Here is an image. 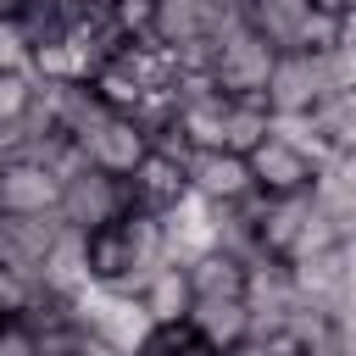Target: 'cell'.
I'll list each match as a JSON object with an SVG mask.
<instances>
[{
  "instance_id": "18",
  "label": "cell",
  "mask_w": 356,
  "mask_h": 356,
  "mask_svg": "<svg viewBox=\"0 0 356 356\" xmlns=\"http://www.w3.org/2000/svg\"><path fill=\"white\" fill-rule=\"evenodd\" d=\"M312 0H245V28L256 39H267L278 56H289L300 44V22H306Z\"/></svg>"
},
{
  "instance_id": "14",
  "label": "cell",
  "mask_w": 356,
  "mask_h": 356,
  "mask_svg": "<svg viewBox=\"0 0 356 356\" xmlns=\"http://www.w3.org/2000/svg\"><path fill=\"white\" fill-rule=\"evenodd\" d=\"M289 284H295L300 306H312L323 317H339L345 312V245L323 250V256H306V261H289Z\"/></svg>"
},
{
  "instance_id": "3",
  "label": "cell",
  "mask_w": 356,
  "mask_h": 356,
  "mask_svg": "<svg viewBox=\"0 0 356 356\" xmlns=\"http://www.w3.org/2000/svg\"><path fill=\"white\" fill-rule=\"evenodd\" d=\"M323 100H334L323 56H300V50H289V56H278V61H273L267 89H261V106H267V117H273V122L312 117Z\"/></svg>"
},
{
  "instance_id": "23",
  "label": "cell",
  "mask_w": 356,
  "mask_h": 356,
  "mask_svg": "<svg viewBox=\"0 0 356 356\" xmlns=\"http://www.w3.org/2000/svg\"><path fill=\"white\" fill-rule=\"evenodd\" d=\"M33 95H39V89H33L28 72H0V134L33 111Z\"/></svg>"
},
{
  "instance_id": "1",
  "label": "cell",
  "mask_w": 356,
  "mask_h": 356,
  "mask_svg": "<svg viewBox=\"0 0 356 356\" xmlns=\"http://www.w3.org/2000/svg\"><path fill=\"white\" fill-rule=\"evenodd\" d=\"M167 267V234H161V217L150 211H122V222L89 234V278L95 289H117V295H139L145 278Z\"/></svg>"
},
{
  "instance_id": "26",
  "label": "cell",
  "mask_w": 356,
  "mask_h": 356,
  "mask_svg": "<svg viewBox=\"0 0 356 356\" xmlns=\"http://www.w3.org/2000/svg\"><path fill=\"white\" fill-rule=\"evenodd\" d=\"M323 67L334 95H356V39H339L334 50H323Z\"/></svg>"
},
{
  "instance_id": "19",
  "label": "cell",
  "mask_w": 356,
  "mask_h": 356,
  "mask_svg": "<svg viewBox=\"0 0 356 356\" xmlns=\"http://www.w3.org/2000/svg\"><path fill=\"white\" fill-rule=\"evenodd\" d=\"M195 39H206V0H156V11H150V44L172 56V50H184Z\"/></svg>"
},
{
  "instance_id": "28",
  "label": "cell",
  "mask_w": 356,
  "mask_h": 356,
  "mask_svg": "<svg viewBox=\"0 0 356 356\" xmlns=\"http://www.w3.org/2000/svg\"><path fill=\"white\" fill-rule=\"evenodd\" d=\"M328 167H334V178L356 195V156H328Z\"/></svg>"
},
{
  "instance_id": "6",
  "label": "cell",
  "mask_w": 356,
  "mask_h": 356,
  "mask_svg": "<svg viewBox=\"0 0 356 356\" xmlns=\"http://www.w3.org/2000/svg\"><path fill=\"white\" fill-rule=\"evenodd\" d=\"M245 161H250V178H256V195H261V200L306 195L312 178H317V167H323V161H312L300 145H289V139H278V134H267Z\"/></svg>"
},
{
  "instance_id": "22",
  "label": "cell",
  "mask_w": 356,
  "mask_h": 356,
  "mask_svg": "<svg viewBox=\"0 0 356 356\" xmlns=\"http://www.w3.org/2000/svg\"><path fill=\"white\" fill-rule=\"evenodd\" d=\"M339 44V6H323V0H312L306 6V22H300V56H323V50H334Z\"/></svg>"
},
{
  "instance_id": "16",
  "label": "cell",
  "mask_w": 356,
  "mask_h": 356,
  "mask_svg": "<svg viewBox=\"0 0 356 356\" xmlns=\"http://www.w3.org/2000/svg\"><path fill=\"white\" fill-rule=\"evenodd\" d=\"M134 300L145 306V317L156 323V334H161V328H189V312H195V289H189V273H184L178 261L156 267Z\"/></svg>"
},
{
  "instance_id": "25",
  "label": "cell",
  "mask_w": 356,
  "mask_h": 356,
  "mask_svg": "<svg viewBox=\"0 0 356 356\" xmlns=\"http://www.w3.org/2000/svg\"><path fill=\"white\" fill-rule=\"evenodd\" d=\"M150 0H122V6H111V22H117V33H122V44H150Z\"/></svg>"
},
{
  "instance_id": "7",
  "label": "cell",
  "mask_w": 356,
  "mask_h": 356,
  "mask_svg": "<svg viewBox=\"0 0 356 356\" xmlns=\"http://www.w3.org/2000/svg\"><path fill=\"white\" fill-rule=\"evenodd\" d=\"M189 172V195L206 200V206H245L256 200V178H250V161L245 156H228V150H195L184 161Z\"/></svg>"
},
{
  "instance_id": "5",
  "label": "cell",
  "mask_w": 356,
  "mask_h": 356,
  "mask_svg": "<svg viewBox=\"0 0 356 356\" xmlns=\"http://www.w3.org/2000/svg\"><path fill=\"white\" fill-rule=\"evenodd\" d=\"M122 211H128V189L117 178H106V172H95V167H83L78 178L61 184L56 217H61V228H72L83 239L100 234V228H111V222H122Z\"/></svg>"
},
{
  "instance_id": "20",
  "label": "cell",
  "mask_w": 356,
  "mask_h": 356,
  "mask_svg": "<svg viewBox=\"0 0 356 356\" xmlns=\"http://www.w3.org/2000/svg\"><path fill=\"white\" fill-rule=\"evenodd\" d=\"M184 273H189V289H195V300L245 295V261H234V256H222V250H206V256L184 261Z\"/></svg>"
},
{
  "instance_id": "24",
  "label": "cell",
  "mask_w": 356,
  "mask_h": 356,
  "mask_svg": "<svg viewBox=\"0 0 356 356\" xmlns=\"http://www.w3.org/2000/svg\"><path fill=\"white\" fill-rule=\"evenodd\" d=\"M33 300H39L33 278H22V273L0 267V323H22V312H28Z\"/></svg>"
},
{
  "instance_id": "11",
  "label": "cell",
  "mask_w": 356,
  "mask_h": 356,
  "mask_svg": "<svg viewBox=\"0 0 356 356\" xmlns=\"http://www.w3.org/2000/svg\"><path fill=\"white\" fill-rule=\"evenodd\" d=\"M122 189H128V206H134V211L167 217V211H172V206L189 195V172H184V161H178V156L150 150V156L134 167V178H128Z\"/></svg>"
},
{
  "instance_id": "9",
  "label": "cell",
  "mask_w": 356,
  "mask_h": 356,
  "mask_svg": "<svg viewBox=\"0 0 356 356\" xmlns=\"http://www.w3.org/2000/svg\"><path fill=\"white\" fill-rule=\"evenodd\" d=\"M33 289H39L44 300H61V306H72L78 295H89V289H95V278H89V239L72 234V228H61V239L50 245Z\"/></svg>"
},
{
  "instance_id": "21",
  "label": "cell",
  "mask_w": 356,
  "mask_h": 356,
  "mask_svg": "<svg viewBox=\"0 0 356 356\" xmlns=\"http://www.w3.org/2000/svg\"><path fill=\"white\" fill-rule=\"evenodd\" d=\"M267 134H273V117H267L261 100H228V122H222V150L228 156H250Z\"/></svg>"
},
{
  "instance_id": "8",
  "label": "cell",
  "mask_w": 356,
  "mask_h": 356,
  "mask_svg": "<svg viewBox=\"0 0 356 356\" xmlns=\"http://www.w3.org/2000/svg\"><path fill=\"white\" fill-rule=\"evenodd\" d=\"M78 150H83V161H89L95 172H106V178L128 184V178H134V167L150 156V139L139 134V122H134V117H117V111H111V117H106V122L78 145Z\"/></svg>"
},
{
  "instance_id": "15",
  "label": "cell",
  "mask_w": 356,
  "mask_h": 356,
  "mask_svg": "<svg viewBox=\"0 0 356 356\" xmlns=\"http://www.w3.org/2000/svg\"><path fill=\"white\" fill-rule=\"evenodd\" d=\"M161 234H167V261L184 267V261L206 256V250H217V206L184 195V200L161 217Z\"/></svg>"
},
{
  "instance_id": "4",
  "label": "cell",
  "mask_w": 356,
  "mask_h": 356,
  "mask_svg": "<svg viewBox=\"0 0 356 356\" xmlns=\"http://www.w3.org/2000/svg\"><path fill=\"white\" fill-rule=\"evenodd\" d=\"M273 61H278V50H273L267 39H256L250 28H234V33L217 39L211 83H217V95H228V100H261Z\"/></svg>"
},
{
  "instance_id": "17",
  "label": "cell",
  "mask_w": 356,
  "mask_h": 356,
  "mask_svg": "<svg viewBox=\"0 0 356 356\" xmlns=\"http://www.w3.org/2000/svg\"><path fill=\"white\" fill-rule=\"evenodd\" d=\"M306 217H312V195H289V200H261L256 195V245H261V256L289 261Z\"/></svg>"
},
{
  "instance_id": "10",
  "label": "cell",
  "mask_w": 356,
  "mask_h": 356,
  "mask_svg": "<svg viewBox=\"0 0 356 356\" xmlns=\"http://www.w3.org/2000/svg\"><path fill=\"white\" fill-rule=\"evenodd\" d=\"M61 206V184L39 161H0V217H50Z\"/></svg>"
},
{
  "instance_id": "27",
  "label": "cell",
  "mask_w": 356,
  "mask_h": 356,
  "mask_svg": "<svg viewBox=\"0 0 356 356\" xmlns=\"http://www.w3.org/2000/svg\"><path fill=\"white\" fill-rule=\"evenodd\" d=\"M28 61H33V44H28L22 22L0 17V72H28Z\"/></svg>"
},
{
  "instance_id": "13",
  "label": "cell",
  "mask_w": 356,
  "mask_h": 356,
  "mask_svg": "<svg viewBox=\"0 0 356 356\" xmlns=\"http://www.w3.org/2000/svg\"><path fill=\"white\" fill-rule=\"evenodd\" d=\"M61 239V217H0V267L22 273V278H39L50 245Z\"/></svg>"
},
{
  "instance_id": "12",
  "label": "cell",
  "mask_w": 356,
  "mask_h": 356,
  "mask_svg": "<svg viewBox=\"0 0 356 356\" xmlns=\"http://www.w3.org/2000/svg\"><path fill=\"white\" fill-rule=\"evenodd\" d=\"M189 334L200 339V350H206V356L245 350V345H250V312H245V295L195 300V312H189Z\"/></svg>"
},
{
  "instance_id": "29",
  "label": "cell",
  "mask_w": 356,
  "mask_h": 356,
  "mask_svg": "<svg viewBox=\"0 0 356 356\" xmlns=\"http://www.w3.org/2000/svg\"><path fill=\"white\" fill-rule=\"evenodd\" d=\"M228 356H250V350H228Z\"/></svg>"
},
{
  "instance_id": "2",
  "label": "cell",
  "mask_w": 356,
  "mask_h": 356,
  "mask_svg": "<svg viewBox=\"0 0 356 356\" xmlns=\"http://www.w3.org/2000/svg\"><path fill=\"white\" fill-rule=\"evenodd\" d=\"M72 323H78L89 339L111 345L117 356H145L150 339H156V323L145 317V306H139L134 295H117V289H89V295H78V300H72Z\"/></svg>"
}]
</instances>
